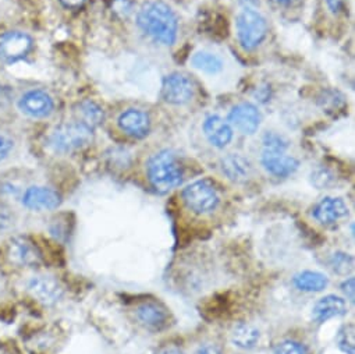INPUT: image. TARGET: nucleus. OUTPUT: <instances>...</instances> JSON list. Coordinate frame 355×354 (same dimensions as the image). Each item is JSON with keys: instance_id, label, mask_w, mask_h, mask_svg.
I'll use <instances>...</instances> for the list:
<instances>
[{"instance_id": "nucleus-1", "label": "nucleus", "mask_w": 355, "mask_h": 354, "mask_svg": "<svg viewBox=\"0 0 355 354\" xmlns=\"http://www.w3.org/2000/svg\"><path fill=\"white\" fill-rule=\"evenodd\" d=\"M138 26L146 35L162 45L174 44L179 30L175 15L163 2L144 5L138 13Z\"/></svg>"}, {"instance_id": "nucleus-2", "label": "nucleus", "mask_w": 355, "mask_h": 354, "mask_svg": "<svg viewBox=\"0 0 355 354\" xmlns=\"http://www.w3.org/2000/svg\"><path fill=\"white\" fill-rule=\"evenodd\" d=\"M148 177L153 189L167 193L179 187L183 182V167L177 156L170 151L155 153L148 162Z\"/></svg>"}, {"instance_id": "nucleus-3", "label": "nucleus", "mask_w": 355, "mask_h": 354, "mask_svg": "<svg viewBox=\"0 0 355 354\" xmlns=\"http://www.w3.org/2000/svg\"><path fill=\"white\" fill-rule=\"evenodd\" d=\"M94 140V128L80 123H66L53 130L49 142L58 152H73L89 145Z\"/></svg>"}, {"instance_id": "nucleus-4", "label": "nucleus", "mask_w": 355, "mask_h": 354, "mask_svg": "<svg viewBox=\"0 0 355 354\" xmlns=\"http://www.w3.org/2000/svg\"><path fill=\"white\" fill-rule=\"evenodd\" d=\"M268 24L265 19L252 9H244L237 17V35L245 51L255 49L266 37Z\"/></svg>"}, {"instance_id": "nucleus-5", "label": "nucleus", "mask_w": 355, "mask_h": 354, "mask_svg": "<svg viewBox=\"0 0 355 354\" xmlns=\"http://www.w3.org/2000/svg\"><path fill=\"white\" fill-rule=\"evenodd\" d=\"M183 200L193 212L208 214L218 207L220 199L212 182L198 180L184 189Z\"/></svg>"}, {"instance_id": "nucleus-6", "label": "nucleus", "mask_w": 355, "mask_h": 354, "mask_svg": "<svg viewBox=\"0 0 355 354\" xmlns=\"http://www.w3.org/2000/svg\"><path fill=\"white\" fill-rule=\"evenodd\" d=\"M9 260L19 267H35L42 262L38 246L27 236H16L8 244Z\"/></svg>"}, {"instance_id": "nucleus-7", "label": "nucleus", "mask_w": 355, "mask_h": 354, "mask_svg": "<svg viewBox=\"0 0 355 354\" xmlns=\"http://www.w3.org/2000/svg\"><path fill=\"white\" fill-rule=\"evenodd\" d=\"M194 95L193 83L183 74L173 73L163 78L162 98L171 105H184Z\"/></svg>"}, {"instance_id": "nucleus-8", "label": "nucleus", "mask_w": 355, "mask_h": 354, "mask_svg": "<svg viewBox=\"0 0 355 354\" xmlns=\"http://www.w3.org/2000/svg\"><path fill=\"white\" fill-rule=\"evenodd\" d=\"M27 289L44 305H55L64 294L62 285L55 278L46 275L33 276L27 283Z\"/></svg>"}, {"instance_id": "nucleus-9", "label": "nucleus", "mask_w": 355, "mask_h": 354, "mask_svg": "<svg viewBox=\"0 0 355 354\" xmlns=\"http://www.w3.org/2000/svg\"><path fill=\"white\" fill-rule=\"evenodd\" d=\"M33 49V38L20 31H9L0 37V58L16 62L28 55Z\"/></svg>"}, {"instance_id": "nucleus-10", "label": "nucleus", "mask_w": 355, "mask_h": 354, "mask_svg": "<svg viewBox=\"0 0 355 354\" xmlns=\"http://www.w3.org/2000/svg\"><path fill=\"white\" fill-rule=\"evenodd\" d=\"M60 204V194L48 187H30L23 197V205L31 211H52L56 210Z\"/></svg>"}, {"instance_id": "nucleus-11", "label": "nucleus", "mask_w": 355, "mask_h": 354, "mask_svg": "<svg viewBox=\"0 0 355 354\" xmlns=\"http://www.w3.org/2000/svg\"><path fill=\"white\" fill-rule=\"evenodd\" d=\"M229 120L243 134H254L261 124V113L251 103H240L232 109Z\"/></svg>"}, {"instance_id": "nucleus-12", "label": "nucleus", "mask_w": 355, "mask_h": 354, "mask_svg": "<svg viewBox=\"0 0 355 354\" xmlns=\"http://www.w3.org/2000/svg\"><path fill=\"white\" fill-rule=\"evenodd\" d=\"M262 165L270 174L277 177H287L293 174L300 166L295 158L287 156L283 151L272 149H263Z\"/></svg>"}, {"instance_id": "nucleus-13", "label": "nucleus", "mask_w": 355, "mask_h": 354, "mask_svg": "<svg viewBox=\"0 0 355 354\" xmlns=\"http://www.w3.org/2000/svg\"><path fill=\"white\" fill-rule=\"evenodd\" d=\"M20 109L31 117H46L53 110L52 98L41 90L28 91L20 99Z\"/></svg>"}, {"instance_id": "nucleus-14", "label": "nucleus", "mask_w": 355, "mask_h": 354, "mask_svg": "<svg viewBox=\"0 0 355 354\" xmlns=\"http://www.w3.org/2000/svg\"><path fill=\"white\" fill-rule=\"evenodd\" d=\"M135 317L141 325L150 330H162L168 323V314L157 303L146 301L135 308Z\"/></svg>"}, {"instance_id": "nucleus-15", "label": "nucleus", "mask_w": 355, "mask_h": 354, "mask_svg": "<svg viewBox=\"0 0 355 354\" xmlns=\"http://www.w3.org/2000/svg\"><path fill=\"white\" fill-rule=\"evenodd\" d=\"M119 127L132 138H144L149 133V116L138 109H128L119 117Z\"/></svg>"}, {"instance_id": "nucleus-16", "label": "nucleus", "mask_w": 355, "mask_h": 354, "mask_svg": "<svg viewBox=\"0 0 355 354\" xmlns=\"http://www.w3.org/2000/svg\"><path fill=\"white\" fill-rule=\"evenodd\" d=\"M348 214V208L341 199H323L315 208L313 217L322 225H334Z\"/></svg>"}, {"instance_id": "nucleus-17", "label": "nucleus", "mask_w": 355, "mask_h": 354, "mask_svg": "<svg viewBox=\"0 0 355 354\" xmlns=\"http://www.w3.org/2000/svg\"><path fill=\"white\" fill-rule=\"evenodd\" d=\"M204 133L208 141L216 148H225L233 138L230 124L220 116H209L204 123Z\"/></svg>"}, {"instance_id": "nucleus-18", "label": "nucleus", "mask_w": 355, "mask_h": 354, "mask_svg": "<svg viewBox=\"0 0 355 354\" xmlns=\"http://www.w3.org/2000/svg\"><path fill=\"white\" fill-rule=\"evenodd\" d=\"M222 171L225 173V176L229 180L241 183V182H245L250 177L252 171V166L250 160L243 155L230 153L222 159Z\"/></svg>"}, {"instance_id": "nucleus-19", "label": "nucleus", "mask_w": 355, "mask_h": 354, "mask_svg": "<svg viewBox=\"0 0 355 354\" xmlns=\"http://www.w3.org/2000/svg\"><path fill=\"white\" fill-rule=\"evenodd\" d=\"M345 311H347L345 300L338 296L329 294V296H324L323 298H320L315 304L312 314L318 322H326L327 319H331L334 317L344 315Z\"/></svg>"}, {"instance_id": "nucleus-20", "label": "nucleus", "mask_w": 355, "mask_h": 354, "mask_svg": "<svg viewBox=\"0 0 355 354\" xmlns=\"http://www.w3.org/2000/svg\"><path fill=\"white\" fill-rule=\"evenodd\" d=\"M259 330L250 323H239L232 330V342L244 350L254 348L259 343Z\"/></svg>"}, {"instance_id": "nucleus-21", "label": "nucleus", "mask_w": 355, "mask_h": 354, "mask_svg": "<svg viewBox=\"0 0 355 354\" xmlns=\"http://www.w3.org/2000/svg\"><path fill=\"white\" fill-rule=\"evenodd\" d=\"M293 282L295 287L302 292H322L329 283L327 278L323 273L313 271H304L297 273Z\"/></svg>"}, {"instance_id": "nucleus-22", "label": "nucleus", "mask_w": 355, "mask_h": 354, "mask_svg": "<svg viewBox=\"0 0 355 354\" xmlns=\"http://www.w3.org/2000/svg\"><path fill=\"white\" fill-rule=\"evenodd\" d=\"M77 113V117H78V121L91 127V128H95L96 126H99L102 121H103V110L92 101H85V102H81L76 110Z\"/></svg>"}, {"instance_id": "nucleus-23", "label": "nucleus", "mask_w": 355, "mask_h": 354, "mask_svg": "<svg viewBox=\"0 0 355 354\" xmlns=\"http://www.w3.org/2000/svg\"><path fill=\"white\" fill-rule=\"evenodd\" d=\"M191 63L196 69L208 73V74H218L223 69V62L219 56L209 53V52H198L193 56Z\"/></svg>"}, {"instance_id": "nucleus-24", "label": "nucleus", "mask_w": 355, "mask_h": 354, "mask_svg": "<svg viewBox=\"0 0 355 354\" xmlns=\"http://www.w3.org/2000/svg\"><path fill=\"white\" fill-rule=\"evenodd\" d=\"M330 267L340 275H347L354 267V260L345 253H336L330 257Z\"/></svg>"}, {"instance_id": "nucleus-25", "label": "nucleus", "mask_w": 355, "mask_h": 354, "mask_svg": "<svg viewBox=\"0 0 355 354\" xmlns=\"http://www.w3.org/2000/svg\"><path fill=\"white\" fill-rule=\"evenodd\" d=\"M338 347L347 353V354H354V328L352 326H345L344 329L340 330L338 337H337Z\"/></svg>"}, {"instance_id": "nucleus-26", "label": "nucleus", "mask_w": 355, "mask_h": 354, "mask_svg": "<svg viewBox=\"0 0 355 354\" xmlns=\"http://www.w3.org/2000/svg\"><path fill=\"white\" fill-rule=\"evenodd\" d=\"M263 146L265 149H272V151H286L288 148V142L284 137L276 134V133H268L263 137Z\"/></svg>"}, {"instance_id": "nucleus-27", "label": "nucleus", "mask_w": 355, "mask_h": 354, "mask_svg": "<svg viewBox=\"0 0 355 354\" xmlns=\"http://www.w3.org/2000/svg\"><path fill=\"white\" fill-rule=\"evenodd\" d=\"M275 354H305V350L300 343L286 340L276 346Z\"/></svg>"}, {"instance_id": "nucleus-28", "label": "nucleus", "mask_w": 355, "mask_h": 354, "mask_svg": "<svg viewBox=\"0 0 355 354\" xmlns=\"http://www.w3.org/2000/svg\"><path fill=\"white\" fill-rule=\"evenodd\" d=\"M312 179H313V183H315V186L316 187H319V189H323V187H327L331 182H333V176L327 171V170H318L313 176H312Z\"/></svg>"}, {"instance_id": "nucleus-29", "label": "nucleus", "mask_w": 355, "mask_h": 354, "mask_svg": "<svg viewBox=\"0 0 355 354\" xmlns=\"http://www.w3.org/2000/svg\"><path fill=\"white\" fill-rule=\"evenodd\" d=\"M13 146H15V142H13L12 138H9L3 134H0V160H3L9 156Z\"/></svg>"}, {"instance_id": "nucleus-30", "label": "nucleus", "mask_w": 355, "mask_h": 354, "mask_svg": "<svg viewBox=\"0 0 355 354\" xmlns=\"http://www.w3.org/2000/svg\"><path fill=\"white\" fill-rule=\"evenodd\" d=\"M354 285H355V280H354L352 278L347 279V280L343 282V285H341V289H343L344 294L347 296V298H349V301H354V293H355Z\"/></svg>"}, {"instance_id": "nucleus-31", "label": "nucleus", "mask_w": 355, "mask_h": 354, "mask_svg": "<svg viewBox=\"0 0 355 354\" xmlns=\"http://www.w3.org/2000/svg\"><path fill=\"white\" fill-rule=\"evenodd\" d=\"M196 354H222V351L215 344H204L197 350Z\"/></svg>"}, {"instance_id": "nucleus-32", "label": "nucleus", "mask_w": 355, "mask_h": 354, "mask_svg": "<svg viewBox=\"0 0 355 354\" xmlns=\"http://www.w3.org/2000/svg\"><path fill=\"white\" fill-rule=\"evenodd\" d=\"M345 3V0H327V6L331 10V13H338Z\"/></svg>"}, {"instance_id": "nucleus-33", "label": "nucleus", "mask_w": 355, "mask_h": 354, "mask_svg": "<svg viewBox=\"0 0 355 354\" xmlns=\"http://www.w3.org/2000/svg\"><path fill=\"white\" fill-rule=\"evenodd\" d=\"M60 2L63 6H66L69 9H77L84 5L85 0H60Z\"/></svg>"}, {"instance_id": "nucleus-34", "label": "nucleus", "mask_w": 355, "mask_h": 354, "mask_svg": "<svg viewBox=\"0 0 355 354\" xmlns=\"http://www.w3.org/2000/svg\"><path fill=\"white\" fill-rule=\"evenodd\" d=\"M157 354H184V353L180 348L173 347V346H167V347L162 348Z\"/></svg>"}, {"instance_id": "nucleus-35", "label": "nucleus", "mask_w": 355, "mask_h": 354, "mask_svg": "<svg viewBox=\"0 0 355 354\" xmlns=\"http://www.w3.org/2000/svg\"><path fill=\"white\" fill-rule=\"evenodd\" d=\"M272 2L276 5H280V6H291V5L300 3L301 0H272Z\"/></svg>"}]
</instances>
